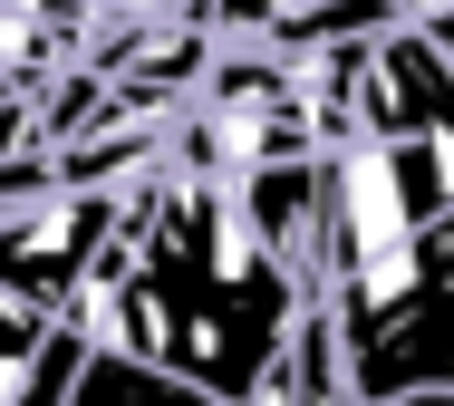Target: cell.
I'll list each match as a JSON object with an SVG mask.
<instances>
[{"mask_svg":"<svg viewBox=\"0 0 454 406\" xmlns=\"http://www.w3.org/2000/svg\"><path fill=\"white\" fill-rule=\"evenodd\" d=\"M309 301H319L309 271H290L252 232L232 184L165 165V175L126 184V223L97 262L78 329L97 348H126L184 387H203L213 406H271Z\"/></svg>","mask_w":454,"mask_h":406,"instance_id":"1","label":"cell"},{"mask_svg":"<svg viewBox=\"0 0 454 406\" xmlns=\"http://www.w3.org/2000/svg\"><path fill=\"white\" fill-rule=\"evenodd\" d=\"M309 291L339 329L358 406L454 387V145L339 136L319 155Z\"/></svg>","mask_w":454,"mask_h":406,"instance_id":"2","label":"cell"},{"mask_svg":"<svg viewBox=\"0 0 454 406\" xmlns=\"http://www.w3.org/2000/svg\"><path fill=\"white\" fill-rule=\"evenodd\" d=\"M116 223H126V194H88V184L0 203V301L29 309L39 329H78Z\"/></svg>","mask_w":454,"mask_h":406,"instance_id":"3","label":"cell"},{"mask_svg":"<svg viewBox=\"0 0 454 406\" xmlns=\"http://www.w3.org/2000/svg\"><path fill=\"white\" fill-rule=\"evenodd\" d=\"M68 406H213V397L184 387V378H165V368H145V358H126V348H97Z\"/></svg>","mask_w":454,"mask_h":406,"instance_id":"4","label":"cell"},{"mask_svg":"<svg viewBox=\"0 0 454 406\" xmlns=\"http://www.w3.org/2000/svg\"><path fill=\"white\" fill-rule=\"evenodd\" d=\"M49 339L59 329H39L29 309L0 301V406H29V387H39V358H49Z\"/></svg>","mask_w":454,"mask_h":406,"instance_id":"5","label":"cell"},{"mask_svg":"<svg viewBox=\"0 0 454 406\" xmlns=\"http://www.w3.org/2000/svg\"><path fill=\"white\" fill-rule=\"evenodd\" d=\"M416 20H426V39H435V49L454 59V10H416Z\"/></svg>","mask_w":454,"mask_h":406,"instance_id":"6","label":"cell"},{"mask_svg":"<svg viewBox=\"0 0 454 406\" xmlns=\"http://www.w3.org/2000/svg\"><path fill=\"white\" fill-rule=\"evenodd\" d=\"M387 406H454V387H416V397H387Z\"/></svg>","mask_w":454,"mask_h":406,"instance_id":"7","label":"cell"}]
</instances>
